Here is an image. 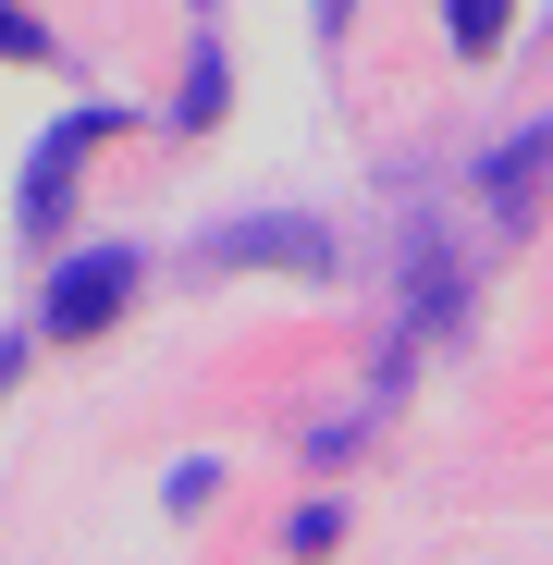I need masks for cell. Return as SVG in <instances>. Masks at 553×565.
<instances>
[{
	"label": "cell",
	"instance_id": "5",
	"mask_svg": "<svg viewBox=\"0 0 553 565\" xmlns=\"http://www.w3.org/2000/svg\"><path fill=\"white\" fill-rule=\"evenodd\" d=\"M443 13H455V50H468V62L504 50V0H443Z\"/></svg>",
	"mask_w": 553,
	"mask_h": 565
},
{
	"label": "cell",
	"instance_id": "4",
	"mask_svg": "<svg viewBox=\"0 0 553 565\" xmlns=\"http://www.w3.org/2000/svg\"><path fill=\"white\" fill-rule=\"evenodd\" d=\"M222 258H284V270H332V234L320 222H234Z\"/></svg>",
	"mask_w": 553,
	"mask_h": 565
},
{
	"label": "cell",
	"instance_id": "2",
	"mask_svg": "<svg viewBox=\"0 0 553 565\" xmlns=\"http://www.w3.org/2000/svg\"><path fill=\"white\" fill-rule=\"evenodd\" d=\"M99 148V111H74V124H50V148L25 160V234H62V198H74V160Z\"/></svg>",
	"mask_w": 553,
	"mask_h": 565
},
{
	"label": "cell",
	"instance_id": "8",
	"mask_svg": "<svg viewBox=\"0 0 553 565\" xmlns=\"http://www.w3.org/2000/svg\"><path fill=\"white\" fill-rule=\"evenodd\" d=\"M0 62H50V25H25L13 0H0Z\"/></svg>",
	"mask_w": 553,
	"mask_h": 565
},
{
	"label": "cell",
	"instance_id": "6",
	"mask_svg": "<svg viewBox=\"0 0 553 565\" xmlns=\"http://www.w3.org/2000/svg\"><path fill=\"white\" fill-rule=\"evenodd\" d=\"M172 124H222V50H198V74H184V111Z\"/></svg>",
	"mask_w": 553,
	"mask_h": 565
},
{
	"label": "cell",
	"instance_id": "3",
	"mask_svg": "<svg viewBox=\"0 0 553 565\" xmlns=\"http://www.w3.org/2000/svg\"><path fill=\"white\" fill-rule=\"evenodd\" d=\"M541 172H553V124H541V136H517L504 160H480V198H492L504 222H529V198H541Z\"/></svg>",
	"mask_w": 553,
	"mask_h": 565
},
{
	"label": "cell",
	"instance_id": "9",
	"mask_svg": "<svg viewBox=\"0 0 553 565\" xmlns=\"http://www.w3.org/2000/svg\"><path fill=\"white\" fill-rule=\"evenodd\" d=\"M0 382H13V344H0Z\"/></svg>",
	"mask_w": 553,
	"mask_h": 565
},
{
	"label": "cell",
	"instance_id": "1",
	"mask_svg": "<svg viewBox=\"0 0 553 565\" xmlns=\"http://www.w3.org/2000/svg\"><path fill=\"white\" fill-rule=\"evenodd\" d=\"M136 282H148V246H74L50 270V296H38V332L50 344H86V332H111L136 308Z\"/></svg>",
	"mask_w": 553,
	"mask_h": 565
},
{
	"label": "cell",
	"instance_id": "7",
	"mask_svg": "<svg viewBox=\"0 0 553 565\" xmlns=\"http://www.w3.org/2000/svg\"><path fill=\"white\" fill-rule=\"evenodd\" d=\"M344 541V504H296V529H284V553H332Z\"/></svg>",
	"mask_w": 553,
	"mask_h": 565
}]
</instances>
